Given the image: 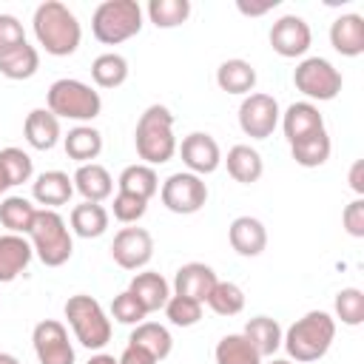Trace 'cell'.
Wrapping results in <instances>:
<instances>
[{
    "instance_id": "6da1fadb",
    "label": "cell",
    "mask_w": 364,
    "mask_h": 364,
    "mask_svg": "<svg viewBox=\"0 0 364 364\" xmlns=\"http://www.w3.org/2000/svg\"><path fill=\"white\" fill-rule=\"evenodd\" d=\"M31 28H34L37 43L51 57H68V54H74L80 48V40H82V28H80L77 14L65 3H60V0L40 3L34 9Z\"/></svg>"
},
{
    "instance_id": "7a4b0ae2",
    "label": "cell",
    "mask_w": 364,
    "mask_h": 364,
    "mask_svg": "<svg viewBox=\"0 0 364 364\" xmlns=\"http://www.w3.org/2000/svg\"><path fill=\"white\" fill-rule=\"evenodd\" d=\"M333 338H336V318L324 310H310L287 327V333L282 336V347L287 350L290 361L310 364L327 355Z\"/></svg>"
},
{
    "instance_id": "3957f363",
    "label": "cell",
    "mask_w": 364,
    "mask_h": 364,
    "mask_svg": "<svg viewBox=\"0 0 364 364\" xmlns=\"http://www.w3.org/2000/svg\"><path fill=\"white\" fill-rule=\"evenodd\" d=\"M134 145H136V156L145 165H165L173 154H176V136H173V114L168 105H148L139 119H136V131H134Z\"/></svg>"
},
{
    "instance_id": "277c9868",
    "label": "cell",
    "mask_w": 364,
    "mask_h": 364,
    "mask_svg": "<svg viewBox=\"0 0 364 364\" xmlns=\"http://www.w3.org/2000/svg\"><path fill=\"white\" fill-rule=\"evenodd\" d=\"M28 242L34 256L46 264V267H60L71 259L74 253V239H71V228L65 225V219L57 210L40 208L34 216V225L28 230Z\"/></svg>"
},
{
    "instance_id": "5b68a950",
    "label": "cell",
    "mask_w": 364,
    "mask_h": 364,
    "mask_svg": "<svg viewBox=\"0 0 364 364\" xmlns=\"http://www.w3.org/2000/svg\"><path fill=\"white\" fill-rule=\"evenodd\" d=\"M142 28V6L136 0H102L91 14V31L105 46H119Z\"/></svg>"
},
{
    "instance_id": "8992f818",
    "label": "cell",
    "mask_w": 364,
    "mask_h": 364,
    "mask_svg": "<svg viewBox=\"0 0 364 364\" xmlns=\"http://www.w3.org/2000/svg\"><path fill=\"white\" fill-rule=\"evenodd\" d=\"M48 111L57 119H77V122H91L94 117H100L102 111V100L100 91H94L88 82L74 80V77H63L57 82H51L48 94H46Z\"/></svg>"
},
{
    "instance_id": "52a82bcc",
    "label": "cell",
    "mask_w": 364,
    "mask_h": 364,
    "mask_svg": "<svg viewBox=\"0 0 364 364\" xmlns=\"http://www.w3.org/2000/svg\"><path fill=\"white\" fill-rule=\"evenodd\" d=\"M71 330H74V338L88 347V350H102L108 341H111V318L105 316L102 304L88 296V293H77L65 301L63 307Z\"/></svg>"
},
{
    "instance_id": "ba28073f",
    "label": "cell",
    "mask_w": 364,
    "mask_h": 364,
    "mask_svg": "<svg viewBox=\"0 0 364 364\" xmlns=\"http://www.w3.org/2000/svg\"><path fill=\"white\" fill-rule=\"evenodd\" d=\"M293 85L307 97V102H327L341 94V71L324 57H304L293 71Z\"/></svg>"
},
{
    "instance_id": "9c48e42d",
    "label": "cell",
    "mask_w": 364,
    "mask_h": 364,
    "mask_svg": "<svg viewBox=\"0 0 364 364\" xmlns=\"http://www.w3.org/2000/svg\"><path fill=\"white\" fill-rule=\"evenodd\" d=\"M159 199H162V205L171 213L191 216V213H196V210L205 208V202H208V185H205L202 176H196L191 171H179V173H171L162 182Z\"/></svg>"
},
{
    "instance_id": "30bf717a",
    "label": "cell",
    "mask_w": 364,
    "mask_h": 364,
    "mask_svg": "<svg viewBox=\"0 0 364 364\" xmlns=\"http://www.w3.org/2000/svg\"><path fill=\"white\" fill-rule=\"evenodd\" d=\"M279 119H282V111H279V102L273 94L253 91L239 105V128L250 139H267L276 131Z\"/></svg>"
},
{
    "instance_id": "8fae6325",
    "label": "cell",
    "mask_w": 364,
    "mask_h": 364,
    "mask_svg": "<svg viewBox=\"0 0 364 364\" xmlns=\"http://www.w3.org/2000/svg\"><path fill=\"white\" fill-rule=\"evenodd\" d=\"M31 344L40 364H74V347L68 338V330L57 318H43L34 324Z\"/></svg>"
},
{
    "instance_id": "7c38bea8",
    "label": "cell",
    "mask_w": 364,
    "mask_h": 364,
    "mask_svg": "<svg viewBox=\"0 0 364 364\" xmlns=\"http://www.w3.org/2000/svg\"><path fill=\"white\" fill-rule=\"evenodd\" d=\"M313 43V34H310V26L304 17L299 14H284L279 17L273 26H270V48L279 54V57H304L307 48Z\"/></svg>"
},
{
    "instance_id": "4fadbf2b",
    "label": "cell",
    "mask_w": 364,
    "mask_h": 364,
    "mask_svg": "<svg viewBox=\"0 0 364 364\" xmlns=\"http://www.w3.org/2000/svg\"><path fill=\"white\" fill-rule=\"evenodd\" d=\"M111 256L122 270H139L154 256V236L145 228H122L111 242Z\"/></svg>"
},
{
    "instance_id": "5bb4252c",
    "label": "cell",
    "mask_w": 364,
    "mask_h": 364,
    "mask_svg": "<svg viewBox=\"0 0 364 364\" xmlns=\"http://www.w3.org/2000/svg\"><path fill=\"white\" fill-rule=\"evenodd\" d=\"M179 154H182V162L191 173L196 176H205V173H213L222 162V151H219V142L205 134V131H193L188 136H182V145H176Z\"/></svg>"
},
{
    "instance_id": "9a60e30c",
    "label": "cell",
    "mask_w": 364,
    "mask_h": 364,
    "mask_svg": "<svg viewBox=\"0 0 364 364\" xmlns=\"http://www.w3.org/2000/svg\"><path fill=\"white\" fill-rule=\"evenodd\" d=\"M216 282H219V279H216V273H213L210 264H205V262H188V264H182V267L176 270V276H173V293L205 304Z\"/></svg>"
},
{
    "instance_id": "2e32d148",
    "label": "cell",
    "mask_w": 364,
    "mask_h": 364,
    "mask_svg": "<svg viewBox=\"0 0 364 364\" xmlns=\"http://www.w3.org/2000/svg\"><path fill=\"white\" fill-rule=\"evenodd\" d=\"M282 128H284L287 142L293 145V142H299V139H304L316 131H324V117H321L318 105L301 100V102L287 105V111L282 114Z\"/></svg>"
},
{
    "instance_id": "e0dca14e",
    "label": "cell",
    "mask_w": 364,
    "mask_h": 364,
    "mask_svg": "<svg viewBox=\"0 0 364 364\" xmlns=\"http://www.w3.org/2000/svg\"><path fill=\"white\" fill-rule=\"evenodd\" d=\"M34 250L31 242L20 233H3L0 236V284L14 282L31 262Z\"/></svg>"
},
{
    "instance_id": "ac0fdd59",
    "label": "cell",
    "mask_w": 364,
    "mask_h": 364,
    "mask_svg": "<svg viewBox=\"0 0 364 364\" xmlns=\"http://www.w3.org/2000/svg\"><path fill=\"white\" fill-rule=\"evenodd\" d=\"M330 46L341 57L364 54V17L361 14H338L330 26Z\"/></svg>"
},
{
    "instance_id": "d6986e66",
    "label": "cell",
    "mask_w": 364,
    "mask_h": 364,
    "mask_svg": "<svg viewBox=\"0 0 364 364\" xmlns=\"http://www.w3.org/2000/svg\"><path fill=\"white\" fill-rule=\"evenodd\" d=\"M228 242L239 256H259L267 247V230L256 216H236L228 228Z\"/></svg>"
},
{
    "instance_id": "ffe728a7",
    "label": "cell",
    "mask_w": 364,
    "mask_h": 364,
    "mask_svg": "<svg viewBox=\"0 0 364 364\" xmlns=\"http://www.w3.org/2000/svg\"><path fill=\"white\" fill-rule=\"evenodd\" d=\"M128 293H134V299L142 304L145 313H156V310H162V307L168 304V299H171V284L165 282L162 273H156V270H142V273H136V276L131 279Z\"/></svg>"
},
{
    "instance_id": "44dd1931",
    "label": "cell",
    "mask_w": 364,
    "mask_h": 364,
    "mask_svg": "<svg viewBox=\"0 0 364 364\" xmlns=\"http://www.w3.org/2000/svg\"><path fill=\"white\" fill-rule=\"evenodd\" d=\"M71 193H74V179H71L65 171H43V173L31 182V196H34L43 208H48V210L65 205V202L71 199Z\"/></svg>"
},
{
    "instance_id": "7402d4cb",
    "label": "cell",
    "mask_w": 364,
    "mask_h": 364,
    "mask_svg": "<svg viewBox=\"0 0 364 364\" xmlns=\"http://www.w3.org/2000/svg\"><path fill=\"white\" fill-rule=\"evenodd\" d=\"M71 179H74V191H80L85 202H105L114 193V179L108 168H102L100 162L80 165Z\"/></svg>"
},
{
    "instance_id": "603a6c76",
    "label": "cell",
    "mask_w": 364,
    "mask_h": 364,
    "mask_svg": "<svg viewBox=\"0 0 364 364\" xmlns=\"http://www.w3.org/2000/svg\"><path fill=\"white\" fill-rule=\"evenodd\" d=\"M23 134L31 148L51 151L60 142V119L48 108H34V111H28V117L23 122Z\"/></svg>"
},
{
    "instance_id": "cb8c5ba5",
    "label": "cell",
    "mask_w": 364,
    "mask_h": 364,
    "mask_svg": "<svg viewBox=\"0 0 364 364\" xmlns=\"http://www.w3.org/2000/svg\"><path fill=\"white\" fill-rule=\"evenodd\" d=\"M242 336L256 347V353L262 358H273V353L282 347V336L284 333H282V324L276 318H270V316H253L245 324Z\"/></svg>"
},
{
    "instance_id": "d4e9b609",
    "label": "cell",
    "mask_w": 364,
    "mask_h": 364,
    "mask_svg": "<svg viewBox=\"0 0 364 364\" xmlns=\"http://www.w3.org/2000/svg\"><path fill=\"white\" fill-rule=\"evenodd\" d=\"M216 85L228 94H253V85H256V68L242 60V57H233V60H225L219 68H216Z\"/></svg>"
},
{
    "instance_id": "484cf974",
    "label": "cell",
    "mask_w": 364,
    "mask_h": 364,
    "mask_svg": "<svg viewBox=\"0 0 364 364\" xmlns=\"http://www.w3.org/2000/svg\"><path fill=\"white\" fill-rule=\"evenodd\" d=\"M128 344H136V347L148 350L156 361L168 358V355H171V350H173V338H171L168 327H165V324H159V321H139V324L131 330Z\"/></svg>"
},
{
    "instance_id": "4316f807",
    "label": "cell",
    "mask_w": 364,
    "mask_h": 364,
    "mask_svg": "<svg viewBox=\"0 0 364 364\" xmlns=\"http://www.w3.org/2000/svg\"><path fill=\"white\" fill-rule=\"evenodd\" d=\"M63 148L80 165L94 162L100 156V151H102V134L97 128H91V125H77L63 136Z\"/></svg>"
},
{
    "instance_id": "83f0119b",
    "label": "cell",
    "mask_w": 364,
    "mask_h": 364,
    "mask_svg": "<svg viewBox=\"0 0 364 364\" xmlns=\"http://www.w3.org/2000/svg\"><path fill=\"white\" fill-rule=\"evenodd\" d=\"M225 165H228V173H230L236 182H242V185L259 182V176H262V171H264L259 151L250 148V145H233V148L228 151V156H225Z\"/></svg>"
},
{
    "instance_id": "f1b7e54d",
    "label": "cell",
    "mask_w": 364,
    "mask_h": 364,
    "mask_svg": "<svg viewBox=\"0 0 364 364\" xmlns=\"http://www.w3.org/2000/svg\"><path fill=\"white\" fill-rule=\"evenodd\" d=\"M37 68H40V54L28 43L14 46L0 54V74L6 80H28L37 74Z\"/></svg>"
},
{
    "instance_id": "f546056e",
    "label": "cell",
    "mask_w": 364,
    "mask_h": 364,
    "mask_svg": "<svg viewBox=\"0 0 364 364\" xmlns=\"http://www.w3.org/2000/svg\"><path fill=\"white\" fill-rule=\"evenodd\" d=\"M117 188L122 193H131V196H139V199H151L156 191H159V176L151 165L145 162H136V165H128L122 168L119 179H117Z\"/></svg>"
},
{
    "instance_id": "4dcf8cb0",
    "label": "cell",
    "mask_w": 364,
    "mask_h": 364,
    "mask_svg": "<svg viewBox=\"0 0 364 364\" xmlns=\"http://www.w3.org/2000/svg\"><path fill=\"white\" fill-rule=\"evenodd\" d=\"M71 230L82 239H97L108 230V210L100 202H80L71 208Z\"/></svg>"
},
{
    "instance_id": "1f68e13d",
    "label": "cell",
    "mask_w": 364,
    "mask_h": 364,
    "mask_svg": "<svg viewBox=\"0 0 364 364\" xmlns=\"http://www.w3.org/2000/svg\"><path fill=\"white\" fill-rule=\"evenodd\" d=\"M34 216H37V208L26 196H6V199H0V225L9 233L28 236V230L34 225Z\"/></svg>"
},
{
    "instance_id": "d6a6232c",
    "label": "cell",
    "mask_w": 364,
    "mask_h": 364,
    "mask_svg": "<svg viewBox=\"0 0 364 364\" xmlns=\"http://www.w3.org/2000/svg\"><path fill=\"white\" fill-rule=\"evenodd\" d=\"M330 151H333V142H330L327 131H316V134H310V136H304V139L290 145V154H293L296 165H301V168L324 165L330 159Z\"/></svg>"
},
{
    "instance_id": "836d02e7",
    "label": "cell",
    "mask_w": 364,
    "mask_h": 364,
    "mask_svg": "<svg viewBox=\"0 0 364 364\" xmlns=\"http://www.w3.org/2000/svg\"><path fill=\"white\" fill-rule=\"evenodd\" d=\"M213 355H216V364H262V355L242 333L222 336Z\"/></svg>"
},
{
    "instance_id": "e575fe53",
    "label": "cell",
    "mask_w": 364,
    "mask_h": 364,
    "mask_svg": "<svg viewBox=\"0 0 364 364\" xmlns=\"http://www.w3.org/2000/svg\"><path fill=\"white\" fill-rule=\"evenodd\" d=\"M91 77L100 88H119L128 80V60L117 51H105V54L94 57Z\"/></svg>"
},
{
    "instance_id": "d590c367",
    "label": "cell",
    "mask_w": 364,
    "mask_h": 364,
    "mask_svg": "<svg viewBox=\"0 0 364 364\" xmlns=\"http://www.w3.org/2000/svg\"><path fill=\"white\" fill-rule=\"evenodd\" d=\"M208 307L216 316H239L245 310V290L236 282H216L208 296Z\"/></svg>"
},
{
    "instance_id": "8d00e7d4",
    "label": "cell",
    "mask_w": 364,
    "mask_h": 364,
    "mask_svg": "<svg viewBox=\"0 0 364 364\" xmlns=\"http://www.w3.org/2000/svg\"><path fill=\"white\" fill-rule=\"evenodd\" d=\"M148 17L156 28H176L191 17V0H151Z\"/></svg>"
},
{
    "instance_id": "74e56055",
    "label": "cell",
    "mask_w": 364,
    "mask_h": 364,
    "mask_svg": "<svg viewBox=\"0 0 364 364\" xmlns=\"http://www.w3.org/2000/svg\"><path fill=\"white\" fill-rule=\"evenodd\" d=\"M336 318H341V324L347 327H358L364 321V293L358 287H344L336 293Z\"/></svg>"
},
{
    "instance_id": "f35d334b",
    "label": "cell",
    "mask_w": 364,
    "mask_h": 364,
    "mask_svg": "<svg viewBox=\"0 0 364 364\" xmlns=\"http://www.w3.org/2000/svg\"><path fill=\"white\" fill-rule=\"evenodd\" d=\"M0 168L6 171V176H9V185H11V188H14V185L28 182V179H31V173H34L31 156H28L23 148H14V145H9V148H3V151H0Z\"/></svg>"
},
{
    "instance_id": "ab89813d",
    "label": "cell",
    "mask_w": 364,
    "mask_h": 364,
    "mask_svg": "<svg viewBox=\"0 0 364 364\" xmlns=\"http://www.w3.org/2000/svg\"><path fill=\"white\" fill-rule=\"evenodd\" d=\"M162 310H165V316H168V321L173 327H193L202 318V304L193 301V299L176 296V293H171V299H168V304Z\"/></svg>"
},
{
    "instance_id": "60d3db41",
    "label": "cell",
    "mask_w": 364,
    "mask_h": 364,
    "mask_svg": "<svg viewBox=\"0 0 364 364\" xmlns=\"http://www.w3.org/2000/svg\"><path fill=\"white\" fill-rule=\"evenodd\" d=\"M111 210H114V219H117V222H122V225H134V222H139V219L145 216L148 202H145V199H139V196H131V193L117 191Z\"/></svg>"
},
{
    "instance_id": "b9f144b4",
    "label": "cell",
    "mask_w": 364,
    "mask_h": 364,
    "mask_svg": "<svg viewBox=\"0 0 364 364\" xmlns=\"http://www.w3.org/2000/svg\"><path fill=\"white\" fill-rule=\"evenodd\" d=\"M111 316L119 321V324H131V327H136L139 321H145V310H142V304L134 299V293H128V290H122L119 296H114V301H111Z\"/></svg>"
},
{
    "instance_id": "7bdbcfd3",
    "label": "cell",
    "mask_w": 364,
    "mask_h": 364,
    "mask_svg": "<svg viewBox=\"0 0 364 364\" xmlns=\"http://www.w3.org/2000/svg\"><path fill=\"white\" fill-rule=\"evenodd\" d=\"M23 43H26L23 23L14 14H0V54L14 46H23Z\"/></svg>"
},
{
    "instance_id": "ee69618b",
    "label": "cell",
    "mask_w": 364,
    "mask_h": 364,
    "mask_svg": "<svg viewBox=\"0 0 364 364\" xmlns=\"http://www.w3.org/2000/svg\"><path fill=\"white\" fill-rule=\"evenodd\" d=\"M341 225H344V230H347L353 239H364V199H361V196H355V199L344 208Z\"/></svg>"
},
{
    "instance_id": "f6af8a7d",
    "label": "cell",
    "mask_w": 364,
    "mask_h": 364,
    "mask_svg": "<svg viewBox=\"0 0 364 364\" xmlns=\"http://www.w3.org/2000/svg\"><path fill=\"white\" fill-rule=\"evenodd\" d=\"M117 364H159L148 350H142V347H136V344H128L125 350H122V355L117 358Z\"/></svg>"
},
{
    "instance_id": "bcb514c9",
    "label": "cell",
    "mask_w": 364,
    "mask_h": 364,
    "mask_svg": "<svg viewBox=\"0 0 364 364\" xmlns=\"http://www.w3.org/2000/svg\"><path fill=\"white\" fill-rule=\"evenodd\" d=\"M276 3H279V0H264V3H247V0H239L236 9H239L242 14H247V17H259V14H267Z\"/></svg>"
},
{
    "instance_id": "7dc6e473",
    "label": "cell",
    "mask_w": 364,
    "mask_h": 364,
    "mask_svg": "<svg viewBox=\"0 0 364 364\" xmlns=\"http://www.w3.org/2000/svg\"><path fill=\"white\" fill-rule=\"evenodd\" d=\"M361 173H364V162L361 159H355L353 162V168H350V188L361 196L364 193V179H361Z\"/></svg>"
},
{
    "instance_id": "c3c4849f",
    "label": "cell",
    "mask_w": 364,
    "mask_h": 364,
    "mask_svg": "<svg viewBox=\"0 0 364 364\" xmlns=\"http://www.w3.org/2000/svg\"><path fill=\"white\" fill-rule=\"evenodd\" d=\"M9 188H11V185H9V176H6V171L0 168V196H3V193H6Z\"/></svg>"
},
{
    "instance_id": "681fc988",
    "label": "cell",
    "mask_w": 364,
    "mask_h": 364,
    "mask_svg": "<svg viewBox=\"0 0 364 364\" xmlns=\"http://www.w3.org/2000/svg\"><path fill=\"white\" fill-rule=\"evenodd\" d=\"M0 364H20V358L11 353H0Z\"/></svg>"
},
{
    "instance_id": "f907efd6",
    "label": "cell",
    "mask_w": 364,
    "mask_h": 364,
    "mask_svg": "<svg viewBox=\"0 0 364 364\" xmlns=\"http://www.w3.org/2000/svg\"><path fill=\"white\" fill-rule=\"evenodd\" d=\"M267 364H293V361H290V358H270Z\"/></svg>"
}]
</instances>
